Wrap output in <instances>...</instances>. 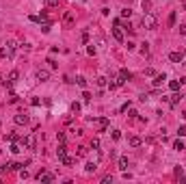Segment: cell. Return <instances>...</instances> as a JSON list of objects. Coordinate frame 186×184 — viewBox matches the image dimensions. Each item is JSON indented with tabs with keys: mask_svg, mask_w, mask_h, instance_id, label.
I'll return each mask as SVG.
<instances>
[{
	"mask_svg": "<svg viewBox=\"0 0 186 184\" xmlns=\"http://www.w3.org/2000/svg\"><path fill=\"white\" fill-rule=\"evenodd\" d=\"M95 124H97L100 130H106V128H108V119H106V117H100V119H95Z\"/></svg>",
	"mask_w": 186,
	"mask_h": 184,
	"instance_id": "11",
	"label": "cell"
},
{
	"mask_svg": "<svg viewBox=\"0 0 186 184\" xmlns=\"http://www.w3.org/2000/svg\"><path fill=\"white\" fill-rule=\"evenodd\" d=\"M48 63H50V67H52V69H56V67H58V63H56L54 59H48Z\"/></svg>",
	"mask_w": 186,
	"mask_h": 184,
	"instance_id": "32",
	"label": "cell"
},
{
	"mask_svg": "<svg viewBox=\"0 0 186 184\" xmlns=\"http://www.w3.org/2000/svg\"><path fill=\"white\" fill-rule=\"evenodd\" d=\"M113 182V176H104L102 178V184H111Z\"/></svg>",
	"mask_w": 186,
	"mask_h": 184,
	"instance_id": "28",
	"label": "cell"
},
{
	"mask_svg": "<svg viewBox=\"0 0 186 184\" xmlns=\"http://www.w3.org/2000/svg\"><path fill=\"white\" fill-rule=\"evenodd\" d=\"M37 180H41V182H52L54 176H52V173H46V171H39V173H37Z\"/></svg>",
	"mask_w": 186,
	"mask_h": 184,
	"instance_id": "7",
	"label": "cell"
},
{
	"mask_svg": "<svg viewBox=\"0 0 186 184\" xmlns=\"http://www.w3.org/2000/svg\"><path fill=\"white\" fill-rule=\"evenodd\" d=\"M74 18H72V13H65V24H72Z\"/></svg>",
	"mask_w": 186,
	"mask_h": 184,
	"instance_id": "30",
	"label": "cell"
},
{
	"mask_svg": "<svg viewBox=\"0 0 186 184\" xmlns=\"http://www.w3.org/2000/svg\"><path fill=\"white\" fill-rule=\"evenodd\" d=\"M121 15H123V18H130V15H132V11H130V9H123Z\"/></svg>",
	"mask_w": 186,
	"mask_h": 184,
	"instance_id": "35",
	"label": "cell"
},
{
	"mask_svg": "<svg viewBox=\"0 0 186 184\" xmlns=\"http://www.w3.org/2000/svg\"><path fill=\"white\" fill-rule=\"evenodd\" d=\"M13 121H15L18 126H26V124H28V115L20 113V115H15V117H13Z\"/></svg>",
	"mask_w": 186,
	"mask_h": 184,
	"instance_id": "5",
	"label": "cell"
},
{
	"mask_svg": "<svg viewBox=\"0 0 186 184\" xmlns=\"http://www.w3.org/2000/svg\"><path fill=\"white\" fill-rule=\"evenodd\" d=\"M121 85H123V80H121V78H117V80H113V82H111V89H119Z\"/></svg>",
	"mask_w": 186,
	"mask_h": 184,
	"instance_id": "18",
	"label": "cell"
},
{
	"mask_svg": "<svg viewBox=\"0 0 186 184\" xmlns=\"http://www.w3.org/2000/svg\"><path fill=\"white\" fill-rule=\"evenodd\" d=\"M18 78H20L18 69H13V71H11V74H9V78H4V80H2V85L7 87V89H11V87H13V82L18 80Z\"/></svg>",
	"mask_w": 186,
	"mask_h": 184,
	"instance_id": "3",
	"label": "cell"
},
{
	"mask_svg": "<svg viewBox=\"0 0 186 184\" xmlns=\"http://www.w3.org/2000/svg\"><path fill=\"white\" fill-rule=\"evenodd\" d=\"M104 85H106V78L100 76V78H97V87H104Z\"/></svg>",
	"mask_w": 186,
	"mask_h": 184,
	"instance_id": "31",
	"label": "cell"
},
{
	"mask_svg": "<svg viewBox=\"0 0 186 184\" xmlns=\"http://www.w3.org/2000/svg\"><path fill=\"white\" fill-rule=\"evenodd\" d=\"M182 82H184V80H171V82H169V89H171V91H180Z\"/></svg>",
	"mask_w": 186,
	"mask_h": 184,
	"instance_id": "12",
	"label": "cell"
},
{
	"mask_svg": "<svg viewBox=\"0 0 186 184\" xmlns=\"http://www.w3.org/2000/svg\"><path fill=\"white\" fill-rule=\"evenodd\" d=\"M11 152H13V154H20V152H22L20 143H15V141H13V145H11Z\"/></svg>",
	"mask_w": 186,
	"mask_h": 184,
	"instance_id": "21",
	"label": "cell"
},
{
	"mask_svg": "<svg viewBox=\"0 0 186 184\" xmlns=\"http://www.w3.org/2000/svg\"><path fill=\"white\" fill-rule=\"evenodd\" d=\"M7 139H9V141H18V134H15V132H11V134H7Z\"/></svg>",
	"mask_w": 186,
	"mask_h": 184,
	"instance_id": "36",
	"label": "cell"
},
{
	"mask_svg": "<svg viewBox=\"0 0 186 184\" xmlns=\"http://www.w3.org/2000/svg\"><path fill=\"white\" fill-rule=\"evenodd\" d=\"M37 80L39 82H48L50 80V71L48 69H37Z\"/></svg>",
	"mask_w": 186,
	"mask_h": 184,
	"instance_id": "4",
	"label": "cell"
},
{
	"mask_svg": "<svg viewBox=\"0 0 186 184\" xmlns=\"http://www.w3.org/2000/svg\"><path fill=\"white\" fill-rule=\"evenodd\" d=\"M178 137H186V128H184V126L178 128Z\"/></svg>",
	"mask_w": 186,
	"mask_h": 184,
	"instance_id": "29",
	"label": "cell"
},
{
	"mask_svg": "<svg viewBox=\"0 0 186 184\" xmlns=\"http://www.w3.org/2000/svg\"><path fill=\"white\" fill-rule=\"evenodd\" d=\"M0 57H7V52H4V48H0Z\"/></svg>",
	"mask_w": 186,
	"mask_h": 184,
	"instance_id": "41",
	"label": "cell"
},
{
	"mask_svg": "<svg viewBox=\"0 0 186 184\" xmlns=\"http://www.w3.org/2000/svg\"><path fill=\"white\" fill-rule=\"evenodd\" d=\"M141 54H143V57H147V54H149V46H147V43H143V48H141Z\"/></svg>",
	"mask_w": 186,
	"mask_h": 184,
	"instance_id": "23",
	"label": "cell"
},
{
	"mask_svg": "<svg viewBox=\"0 0 186 184\" xmlns=\"http://www.w3.org/2000/svg\"><path fill=\"white\" fill-rule=\"evenodd\" d=\"M119 169L121 171L128 169V156H121V158H119Z\"/></svg>",
	"mask_w": 186,
	"mask_h": 184,
	"instance_id": "15",
	"label": "cell"
},
{
	"mask_svg": "<svg viewBox=\"0 0 186 184\" xmlns=\"http://www.w3.org/2000/svg\"><path fill=\"white\" fill-rule=\"evenodd\" d=\"M173 149H178V152H182V149H184V143H182V141H175V145H173Z\"/></svg>",
	"mask_w": 186,
	"mask_h": 184,
	"instance_id": "24",
	"label": "cell"
},
{
	"mask_svg": "<svg viewBox=\"0 0 186 184\" xmlns=\"http://www.w3.org/2000/svg\"><path fill=\"white\" fill-rule=\"evenodd\" d=\"M175 15H178L175 11H173V13L169 15V26H175Z\"/></svg>",
	"mask_w": 186,
	"mask_h": 184,
	"instance_id": "22",
	"label": "cell"
},
{
	"mask_svg": "<svg viewBox=\"0 0 186 184\" xmlns=\"http://www.w3.org/2000/svg\"><path fill=\"white\" fill-rule=\"evenodd\" d=\"M82 100H85V102H91V93L85 91V93H82Z\"/></svg>",
	"mask_w": 186,
	"mask_h": 184,
	"instance_id": "34",
	"label": "cell"
},
{
	"mask_svg": "<svg viewBox=\"0 0 186 184\" xmlns=\"http://www.w3.org/2000/svg\"><path fill=\"white\" fill-rule=\"evenodd\" d=\"M178 30H180V35H186V24H182V26H180Z\"/></svg>",
	"mask_w": 186,
	"mask_h": 184,
	"instance_id": "38",
	"label": "cell"
},
{
	"mask_svg": "<svg viewBox=\"0 0 186 184\" xmlns=\"http://www.w3.org/2000/svg\"><path fill=\"white\" fill-rule=\"evenodd\" d=\"M91 147L93 149H100V139H93V141H91Z\"/></svg>",
	"mask_w": 186,
	"mask_h": 184,
	"instance_id": "26",
	"label": "cell"
},
{
	"mask_svg": "<svg viewBox=\"0 0 186 184\" xmlns=\"http://www.w3.org/2000/svg\"><path fill=\"white\" fill-rule=\"evenodd\" d=\"M61 163H63L65 167H72V165H74V158H69V156H63V158H61Z\"/></svg>",
	"mask_w": 186,
	"mask_h": 184,
	"instance_id": "17",
	"label": "cell"
},
{
	"mask_svg": "<svg viewBox=\"0 0 186 184\" xmlns=\"http://www.w3.org/2000/svg\"><path fill=\"white\" fill-rule=\"evenodd\" d=\"M87 156V147H78V158H85Z\"/></svg>",
	"mask_w": 186,
	"mask_h": 184,
	"instance_id": "25",
	"label": "cell"
},
{
	"mask_svg": "<svg viewBox=\"0 0 186 184\" xmlns=\"http://www.w3.org/2000/svg\"><path fill=\"white\" fill-rule=\"evenodd\" d=\"M184 57H186V52H184Z\"/></svg>",
	"mask_w": 186,
	"mask_h": 184,
	"instance_id": "42",
	"label": "cell"
},
{
	"mask_svg": "<svg viewBox=\"0 0 186 184\" xmlns=\"http://www.w3.org/2000/svg\"><path fill=\"white\" fill-rule=\"evenodd\" d=\"M182 59H184L182 52H171L169 54V61H171V63H182Z\"/></svg>",
	"mask_w": 186,
	"mask_h": 184,
	"instance_id": "8",
	"label": "cell"
},
{
	"mask_svg": "<svg viewBox=\"0 0 186 184\" xmlns=\"http://www.w3.org/2000/svg\"><path fill=\"white\" fill-rule=\"evenodd\" d=\"M4 52H7V59H13L15 52H18V43H15L13 39H9V41L4 43Z\"/></svg>",
	"mask_w": 186,
	"mask_h": 184,
	"instance_id": "2",
	"label": "cell"
},
{
	"mask_svg": "<svg viewBox=\"0 0 186 184\" xmlns=\"http://www.w3.org/2000/svg\"><path fill=\"white\" fill-rule=\"evenodd\" d=\"M22 143H24V145L28 147V149H35V147H37V141H35V137H32V134H30V137H26Z\"/></svg>",
	"mask_w": 186,
	"mask_h": 184,
	"instance_id": "6",
	"label": "cell"
},
{
	"mask_svg": "<svg viewBox=\"0 0 186 184\" xmlns=\"http://www.w3.org/2000/svg\"><path fill=\"white\" fill-rule=\"evenodd\" d=\"M76 85H78V87H82V89H85V87H87V80H85V78H82V76H78V78H76Z\"/></svg>",
	"mask_w": 186,
	"mask_h": 184,
	"instance_id": "20",
	"label": "cell"
},
{
	"mask_svg": "<svg viewBox=\"0 0 186 184\" xmlns=\"http://www.w3.org/2000/svg\"><path fill=\"white\" fill-rule=\"evenodd\" d=\"M72 110H74V113H78V110H80V104L74 102V104H72Z\"/></svg>",
	"mask_w": 186,
	"mask_h": 184,
	"instance_id": "37",
	"label": "cell"
},
{
	"mask_svg": "<svg viewBox=\"0 0 186 184\" xmlns=\"http://www.w3.org/2000/svg\"><path fill=\"white\" fill-rule=\"evenodd\" d=\"M56 156H58V158L67 156V147H65V143H61V145H58V149H56Z\"/></svg>",
	"mask_w": 186,
	"mask_h": 184,
	"instance_id": "14",
	"label": "cell"
},
{
	"mask_svg": "<svg viewBox=\"0 0 186 184\" xmlns=\"http://www.w3.org/2000/svg\"><path fill=\"white\" fill-rule=\"evenodd\" d=\"M113 37L117 39V41H123V30H121V26H115V28H113Z\"/></svg>",
	"mask_w": 186,
	"mask_h": 184,
	"instance_id": "10",
	"label": "cell"
},
{
	"mask_svg": "<svg viewBox=\"0 0 186 184\" xmlns=\"http://www.w3.org/2000/svg\"><path fill=\"white\" fill-rule=\"evenodd\" d=\"M46 2L50 4V7H56V4H58V0H46Z\"/></svg>",
	"mask_w": 186,
	"mask_h": 184,
	"instance_id": "40",
	"label": "cell"
},
{
	"mask_svg": "<svg viewBox=\"0 0 186 184\" xmlns=\"http://www.w3.org/2000/svg\"><path fill=\"white\" fill-rule=\"evenodd\" d=\"M119 78H121L123 82H125V80H132V74H130L128 69H121V71H119Z\"/></svg>",
	"mask_w": 186,
	"mask_h": 184,
	"instance_id": "13",
	"label": "cell"
},
{
	"mask_svg": "<svg viewBox=\"0 0 186 184\" xmlns=\"http://www.w3.org/2000/svg\"><path fill=\"white\" fill-rule=\"evenodd\" d=\"M130 145H132V147H139L141 145V139L139 137H132V139H130Z\"/></svg>",
	"mask_w": 186,
	"mask_h": 184,
	"instance_id": "19",
	"label": "cell"
},
{
	"mask_svg": "<svg viewBox=\"0 0 186 184\" xmlns=\"http://www.w3.org/2000/svg\"><path fill=\"white\" fill-rule=\"evenodd\" d=\"M111 134H113V139H115V141H119V139H121V132H119V130H113Z\"/></svg>",
	"mask_w": 186,
	"mask_h": 184,
	"instance_id": "27",
	"label": "cell"
},
{
	"mask_svg": "<svg viewBox=\"0 0 186 184\" xmlns=\"http://www.w3.org/2000/svg\"><path fill=\"white\" fill-rule=\"evenodd\" d=\"M95 169H97V165H95V163H87V165H85V171H87V173H93Z\"/></svg>",
	"mask_w": 186,
	"mask_h": 184,
	"instance_id": "16",
	"label": "cell"
},
{
	"mask_svg": "<svg viewBox=\"0 0 186 184\" xmlns=\"http://www.w3.org/2000/svg\"><path fill=\"white\" fill-rule=\"evenodd\" d=\"M136 115H139V113H136L134 108H130V110H128V117H136Z\"/></svg>",
	"mask_w": 186,
	"mask_h": 184,
	"instance_id": "39",
	"label": "cell"
},
{
	"mask_svg": "<svg viewBox=\"0 0 186 184\" xmlns=\"http://www.w3.org/2000/svg\"><path fill=\"white\" fill-rule=\"evenodd\" d=\"M143 9H145V11L151 9V2H149V0H143Z\"/></svg>",
	"mask_w": 186,
	"mask_h": 184,
	"instance_id": "33",
	"label": "cell"
},
{
	"mask_svg": "<svg viewBox=\"0 0 186 184\" xmlns=\"http://www.w3.org/2000/svg\"><path fill=\"white\" fill-rule=\"evenodd\" d=\"M143 26H145V28H149V30H154L158 26V18L154 13H145L143 15Z\"/></svg>",
	"mask_w": 186,
	"mask_h": 184,
	"instance_id": "1",
	"label": "cell"
},
{
	"mask_svg": "<svg viewBox=\"0 0 186 184\" xmlns=\"http://www.w3.org/2000/svg\"><path fill=\"white\" fill-rule=\"evenodd\" d=\"M165 80H167V76H165V74H156V76H154V87H156V89H158V87H162V82H165Z\"/></svg>",
	"mask_w": 186,
	"mask_h": 184,
	"instance_id": "9",
	"label": "cell"
}]
</instances>
